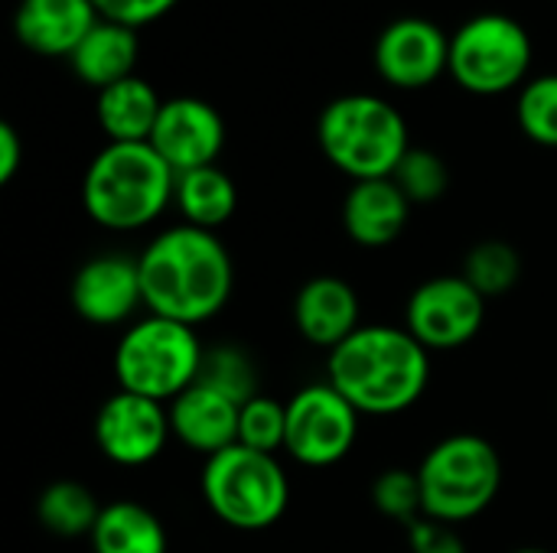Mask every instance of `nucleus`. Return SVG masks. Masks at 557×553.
Returning a JSON list of instances; mask_svg holds the SVG:
<instances>
[{
	"label": "nucleus",
	"instance_id": "obj_1",
	"mask_svg": "<svg viewBox=\"0 0 557 553\" xmlns=\"http://www.w3.org/2000/svg\"><path fill=\"white\" fill-rule=\"evenodd\" d=\"M144 306L153 316L199 329L215 319L235 290V264L215 231L173 225L160 231L140 254Z\"/></svg>",
	"mask_w": 557,
	"mask_h": 553
},
{
	"label": "nucleus",
	"instance_id": "obj_2",
	"mask_svg": "<svg viewBox=\"0 0 557 553\" xmlns=\"http://www.w3.org/2000/svg\"><path fill=\"white\" fill-rule=\"evenodd\" d=\"M326 381L366 417L411 411L431 385V352L405 329L369 323L326 355Z\"/></svg>",
	"mask_w": 557,
	"mask_h": 553
},
{
	"label": "nucleus",
	"instance_id": "obj_3",
	"mask_svg": "<svg viewBox=\"0 0 557 553\" xmlns=\"http://www.w3.org/2000/svg\"><path fill=\"white\" fill-rule=\"evenodd\" d=\"M176 192V173L150 143H104L82 176V209L108 231L153 225Z\"/></svg>",
	"mask_w": 557,
	"mask_h": 553
},
{
	"label": "nucleus",
	"instance_id": "obj_4",
	"mask_svg": "<svg viewBox=\"0 0 557 553\" xmlns=\"http://www.w3.org/2000/svg\"><path fill=\"white\" fill-rule=\"evenodd\" d=\"M317 143L352 183L388 179L411 150L401 111L379 95H339L317 117Z\"/></svg>",
	"mask_w": 557,
	"mask_h": 553
},
{
	"label": "nucleus",
	"instance_id": "obj_5",
	"mask_svg": "<svg viewBox=\"0 0 557 553\" xmlns=\"http://www.w3.org/2000/svg\"><path fill=\"white\" fill-rule=\"evenodd\" d=\"M503 456L480 433H450L418 463L424 518L467 525L480 518L503 489Z\"/></svg>",
	"mask_w": 557,
	"mask_h": 553
},
{
	"label": "nucleus",
	"instance_id": "obj_6",
	"mask_svg": "<svg viewBox=\"0 0 557 553\" xmlns=\"http://www.w3.org/2000/svg\"><path fill=\"white\" fill-rule=\"evenodd\" d=\"M206 508L235 531H268L290 505V479L277 456L242 443L209 456L199 473Z\"/></svg>",
	"mask_w": 557,
	"mask_h": 553
},
{
	"label": "nucleus",
	"instance_id": "obj_7",
	"mask_svg": "<svg viewBox=\"0 0 557 553\" xmlns=\"http://www.w3.org/2000/svg\"><path fill=\"white\" fill-rule=\"evenodd\" d=\"M202 355L206 345L193 326L147 313L134 319L114 345L117 391L170 404L199 381Z\"/></svg>",
	"mask_w": 557,
	"mask_h": 553
},
{
	"label": "nucleus",
	"instance_id": "obj_8",
	"mask_svg": "<svg viewBox=\"0 0 557 553\" xmlns=\"http://www.w3.org/2000/svg\"><path fill=\"white\" fill-rule=\"evenodd\" d=\"M532 36L509 13H476L450 36V78L470 95H503L525 81Z\"/></svg>",
	"mask_w": 557,
	"mask_h": 553
},
{
	"label": "nucleus",
	"instance_id": "obj_9",
	"mask_svg": "<svg viewBox=\"0 0 557 553\" xmlns=\"http://www.w3.org/2000/svg\"><path fill=\"white\" fill-rule=\"evenodd\" d=\"M359 411L330 385H304L287 401L284 453L307 469H330L343 463L359 440Z\"/></svg>",
	"mask_w": 557,
	"mask_h": 553
},
{
	"label": "nucleus",
	"instance_id": "obj_10",
	"mask_svg": "<svg viewBox=\"0 0 557 553\" xmlns=\"http://www.w3.org/2000/svg\"><path fill=\"white\" fill-rule=\"evenodd\" d=\"M486 297L463 274H441L418 284L405 303V329L428 352H457L470 345L486 323Z\"/></svg>",
	"mask_w": 557,
	"mask_h": 553
},
{
	"label": "nucleus",
	"instance_id": "obj_11",
	"mask_svg": "<svg viewBox=\"0 0 557 553\" xmlns=\"http://www.w3.org/2000/svg\"><path fill=\"white\" fill-rule=\"evenodd\" d=\"M91 437L98 453L124 469H140L150 466L166 443L173 440L170 430V411L160 401L131 394V391H114L95 414Z\"/></svg>",
	"mask_w": 557,
	"mask_h": 553
},
{
	"label": "nucleus",
	"instance_id": "obj_12",
	"mask_svg": "<svg viewBox=\"0 0 557 553\" xmlns=\"http://www.w3.org/2000/svg\"><path fill=\"white\" fill-rule=\"evenodd\" d=\"M69 303L88 326L111 329L134 323V316L147 310L137 257L121 251L88 257L69 284Z\"/></svg>",
	"mask_w": 557,
	"mask_h": 553
},
{
	"label": "nucleus",
	"instance_id": "obj_13",
	"mask_svg": "<svg viewBox=\"0 0 557 553\" xmlns=\"http://www.w3.org/2000/svg\"><path fill=\"white\" fill-rule=\"evenodd\" d=\"M450 65V36L428 16H398L375 39V72L385 85L418 91Z\"/></svg>",
	"mask_w": 557,
	"mask_h": 553
},
{
	"label": "nucleus",
	"instance_id": "obj_14",
	"mask_svg": "<svg viewBox=\"0 0 557 553\" xmlns=\"http://www.w3.org/2000/svg\"><path fill=\"white\" fill-rule=\"evenodd\" d=\"M147 143L170 163L176 176L199 166H215L225 147V121L202 98H166Z\"/></svg>",
	"mask_w": 557,
	"mask_h": 553
},
{
	"label": "nucleus",
	"instance_id": "obj_15",
	"mask_svg": "<svg viewBox=\"0 0 557 553\" xmlns=\"http://www.w3.org/2000/svg\"><path fill=\"white\" fill-rule=\"evenodd\" d=\"M359 316L362 303L356 287L333 274L310 277L294 297V326L300 339L326 352L343 345L362 326Z\"/></svg>",
	"mask_w": 557,
	"mask_h": 553
},
{
	"label": "nucleus",
	"instance_id": "obj_16",
	"mask_svg": "<svg viewBox=\"0 0 557 553\" xmlns=\"http://www.w3.org/2000/svg\"><path fill=\"white\" fill-rule=\"evenodd\" d=\"M98 20L95 0H20L13 10V36L36 55L69 59Z\"/></svg>",
	"mask_w": 557,
	"mask_h": 553
},
{
	"label": "nucleus",
	"instance_id": "obj_17",
	"mask_svg": "<svg viewBox=\"0 0 557 553\" xmlns=\"http://www.w3.org/2000/svg\"><path fill=\"white\" fill-rule=\"evenodd\" d=\"M408 218L411 202L392 176L352 183L343 199V228L349 241L366 251H382L395 244L408 228Z\"/></svg>",
	"mask_w": 557,
	"mask_h": 553
},
{
	"label": "nucleus",
	"instance_id": "obj_18",
	"mask_svg": "<svg viewBox=\"0 0 557 553\" xmlns=\"http://www.w3.org/2000/svg\"><path fill=\"white\" fill-rule=\"evenodd\" d=\"M173 440H180L189 453L202 460L238 443V404L215 394L212 388L193 385L176 401L166 404Z\"/></svg>",
	"mask_w": 557,
	"mask_h": 553
},
{
	"label": "nucleus",
	"instance_id": "obj_19",
	"mask_svg": "<svg viewBox=\"0 0 557 553\" xmlns=\"http://www.w3.org/2000/svg\"><path fill=\"white\" fill-rule=\"evenodd\" d=\"M137 55H140L137 29L101 16L91 26V33L78 42V49L69 55V65L75 72V78H82L88 88L101 91L108 85H117V81L137 75L134 72Z\"/></svg>",
	"mask_w": 557,
	"mask_h": 553
},
{
	"label": "nucleus",
	"instance_id": "obj_20",
	"mask_svg": "<svg viewBox=\"0 0 557 553\" xmlns=\"http://www.w3.org/2000/svg\"><path fill=\"white\" fill-rule=\"evenodd\" d=\"M163 101L166 98H160L147 78L131 75L98 91L95 117L108 143H147L163 111Z\"/></svg>",
	"mask_w": 557,
	"mask_h": 553
},
{
	"label": "nucleus",
	"instance_id": "obj_21",
	"mask_svg": "<svg viewBox=\"0 0 557 553\" xmlns=\"http://www.w3.org/2000/svg\"><path fill=\"white\" fill-rule=\"evenodd\" d=\"M91 553H166L170 538L157 512L134 499L108 502L88 538Z\"/></svg>",
	"mask_w": 557,
	"mask_h": 553
},
{
	"label": "nucleus",
	"instance_id": "obj_22",
	"mask_svg": "<svg viewBox=\"0 0 557 553\" xmlns=\"http://www.w3.org/2000/svg\"><path fill=\"white\" fill-rule=\"evenodd\" d=\"M173 205L180 209L183 225L215 231L235 215L238 186L219 163L215 166H199V169H189V173L176 176Z\"/></svg>",
	"mask_w": 557,
	"mask_h": 553
},
{
	"label": "nucleus",
	"instance_id": "obj_23",
	"mask_svg": "<svg viewBox=\"0 0 557 553\" xmlns=\"http://www.w3.org/2000/svg\"><path fill=\"white\" fill-rule=\"evenodd\" d=\"M104 505H98L95 492L85 482L75 479H55L49 482L36 499V518L39 525L55 538H91L98 515Z\"/></svg>",
	"mask_w": 557,
	"mask_h": 553
},
{
	"label": "nucleus",
	"instance_id": "obj_24",
	"mask_svg": "<svg viewBox=\"0 0 557 553\" xmlns=\"http://www.w3.org/2000/svg\"><path fill=\"white\" fill-rule=\"evenodd\" d=\"M202 388H212L215 394L228 398L232 404H248L251 398L261 394V372L255 365V359L235 345V342H219L209 345L202 355V368H199V381Z\"/></svg>",
	"mask_w": 557,
	"mask_h": 553
},
{
	"label": "nucleus",
	"instance_id": "obj_25",
	"mask_svg": "<svg viewBox=\"0 0 557 553\" xmlns=\"http://www.w3.org/2000/svg\"><path fill=\"white\" fill-rule=\"evenodd\" d=\"M460 274L473 284V290L486 300H499L512 293L522 280V254L499 238H486L473 244L463 257Z\"/></svg>",
	"mask_w": 557,
	"mask_h": 553
},
{
	"label": "nucleus",
	"instance_id": "obj_26",
	"mask_svg": "<svg viewBox=\"0 0 557 553\" xmlns=\"http://www.w3.org/2000/svg\"><path fill=\"white\" fill-rule=\"evenodd\" d=\"M238 443L258 453L277 456L287 443V404L258 394L238 411Z\"/></svg>",
	"mask_w": 557,
	"mask_h": 553
},
{
	"label": "nucleus",
	"instance_id": "obj_27",
	"mask_svg": "<svg viewBox=\"0 0 557 553\" xmlns=\"http://www.w3.org/2000/svg\"><path fill=\"white\" fill-rule=\"evenodd\" d=\"M516 121L532 143L557 147V75H539L522 85Z\"/></svg>",
	"mask_w": 557,
	"mask_h": 553
},
{
	"label": "nucleus",
	"instance_id": "obj_28",
	"mask_svg": "<svg viewBox=\"0 0 557 553\" xmlns=\"http://www.w3.org/2000/svg\"><path fill=\"white\" fill-rule=\"evenodd\" d=\"M392 179L398 183V189L408 196L411 205H431V202L444 199V192L450 186V169L441 153H434L428 147H411Z\"/></svg>",
	"mask_w": 557,
	"mask_h": 553
},
{
	"label": "nucleus",
	"instance_id": "obj_29",
	"mask_svg": "<svg viewBox=\"0 0 557 553\" xmlns=\"http://www.w3.org/2000/svg\"><path fill=\"white\" fill-rule=\"evenodd\" d=\"M372 505L382 518L398 521V525H411L424 515V499H421V482H418V469H405V466H392L385 469L375 482H372Z\"/></svg>",
	"mask_w": 557,
	"mask_h": 553
},
{
	"label": "nucleus",
	"instance_id": "obj_30",
	"mask_svg": "<svg viewBox=\"0 0 557 553\" xmlns=\"http://www.w3.org/2000/svg\"><path fill=\"white\" fill-rule=\"evenodd\" d=\"M408 535V551L411 553H467V544L454 525L434 521V518H418L405 528Z\"/></svg>",
	"mask_w": 557,
	"mask_h": 553
},
{
	"label": "nucleus",
	"instance_id": "obj_31",
	"mask_svg": "<svg viewBox=\"0 0 557 553\" xmlns=\"http://www.w3.org/2000/svg\"><path fill=\"white\" fill-rule=\"evenodd\" d=\"M180 0H95L98 13L104 20L124 23L131 29H140L147 23H157L160 16H166Z\"/></svg>",
	"mask_w": 557,
	"mask_h": 553
},
{
	"label": "nucleus",
	"instance_id": "obj_32",
	"mask_svg": "<svg viewBox=\"0 0 557 553\" xmlns=\"http://www.w3.org/2000/svg\"><path fill=\"white\" fill-rule=\"evenodd\" d=\"M23 166V140L13 124L0 121V186H7Z\"/></svg>",
	"mask_w": 557,
	"mask_h": 553
},
{
	"label": "nucleus",
	"instance_id": "obj_33",
	"mask_svg": "<svg viewBox=\"0 0 557 553\" xmlns=\"http://www.w3.org/2000/svg\"><path fill=\"white\" fill-rule=\"evenodd\" d=\"M509 553H552V551H545V548H519V551H509Z\"/></svg>",
	"mask_w": 557,
	"mask_h": 553
}]
</instances>
